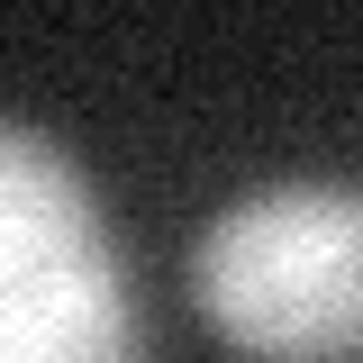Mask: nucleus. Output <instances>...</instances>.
Instances as JSON below:
<instances>
[{
  "mask_svg": "<svg viewBox=\"0 0 363 363\" xmlns=\"http://www.w3.org/2000/svg\"><path fill=\"white\" fill-rule=\"evenodd\" d=\"M191 291L209 327L255 363L363 354V191L272 182L227 200L191 255Z\"/></svg>",
  "mask_w": 363,
  "mask_h": 363,
  "instance_id": "obj_1",
  "label": "nucleus"
},
{
  "mask_svg": "<svg viewBox=\"0 0 363 363\" xmlns=\"http://www.w3.org/2000/svg\"><path fill=\"white\" fill-rule=\"evenodd\" d=\"M0 363H145L100 191L18 118H0Z\"/></svg>",
  "mask_w": 363,
  "mask_h": 363,
  "instance_id": "obj_2",
  "label": "nucleus"
}]
</instances>
